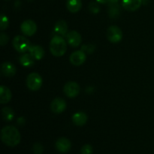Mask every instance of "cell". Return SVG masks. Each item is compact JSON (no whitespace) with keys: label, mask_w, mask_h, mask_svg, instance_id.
Listing matches in <instances>:
<instances>
[{"label":"cell","mask_w":154,"mask_h":154,"mask_svg":"<svg viewBox=\"0 0 154 154\" xmlns=\"http://www.w3.org/2000/svg\"><path fill=\"white\" fill-rule=\"evenodd\" d=\"M1 139L5 145L15 147L20 142L21 137L17 128L12 126H7L2 129Z\"/></svg>","instance_id":"obj_1"},{"label":"cell","mask_w":154,"mask_h":154,"mask_svg":"<svg viewBox=\"0 0 154 154\" xmlns=\"http://www.w3.org/2000/svg\"><path fill=\"white\" fill-rule=\"evenodd\" d=\"M67 46L66 42L62 36L55 35L50 43V51L55 57H62L66 53Z\"/></svg>","instance_id":"obj_2"},{"label":"cell","mask_w":154,"mask_h":154,"mask_svg":"<svg viewBox=\"0 0 154 154\" xmlns=\"http://www.w3.org/2000/svg\"><path fill=\"white\" fill-rule=\"evenodd\" d=\"M13 46L17 51L20 53H25L30 49L31 44L28 38L22 35H18L14 38Z\"/></svg>","instance_id":"obj_3"},{"label":"cell","mask_w":154,"mask_h":154,"mask_svg":"<svg viewBox=\"0 0 154 154\" xmlns=\"http://www.w3.org/2000/svg\"><path fill=\"white\" fill-rule=\"evenodd\" d=\"M27 87L32 91H36L41 88L42 85V78L39 74L33 72L29 74L26 79Z\"/></svg>","instance_id":"obj_4"},{"label":"cell","mask_w":154,"mask_h":154,"mask_svg":"<svg viewBox=\"0 0 154 154\" xmlns=\"http://www.w3.org/2000/svg\"><path fill=\"white\" fill-rule=\"evenodd\" d=\"M107 37H108V40L112 43H118L122 40L123 32L118 26H111L108 29Z\"/></svg>","instance_id":"obj_5"},{"label":"cell","mask_w":154,"mask_h":154,"mask_svg":"<svg viewBox=\"0 0 154 154\" xmlns=\"http://www.w3.org/2000/svg\"><path fill=\"white\" fill-rule=\"evenodd\" d=\"M20 29L24 35L27 36H32L37 31V25L33 20H27L22 23Z\"/></svg>","instance_id":"obj_6"},{"label":"cell","mask_w":154,"mask_h":154,"mask_svg":"<svg viewBox=\"0 0 154 154\" xmlns=\"http://www.w3.org/2000/svg\"><path fill=\"white\" fill-rule=\"evenodd\" d=\"M63 90L68 97H76L80 93V86L75 81H70L65 85Z\"/></svg>","instance_id":"obj_7"},{"label":"cell","mask_w":154,"mask_h":154,"mask_svg":"<svg viewBox=\"0 0 154 154\" xmlns=\"http://www.w3.org/2000/svg\"><path fill=\"white\" fill-rule=\"evenodd\" d=\"M51 111L55 114H60L66 108V102L62 98H56L52 101L51 105Z\"/></svg>","instance_id":"obj_8"},{"label":"cell","mask_w":154,"mask_h":154,"mask_svg":"<svg viewBox=\"0 0 154 154\" xmlns=\"http://www.w3.org/2000/svg\"><path fill=\"white\" fill-rule=\"evenodd\" d=\"M71 63L74 66H81L85 62L86 54L83 51H77L72 53L69 57Z\"/></svg>","instance_id":"obj_9"},{"label":"cell","mask_w":154,"mask_h":154,"mask_svg":"<svg viewBox=\"0 0 154 154\" xmlns=\"http://www.w3.org/2000/svg\"><path fill=\"white\" fill-rule=\"evenodd\" d=\"M56 148L60 153H67L72 148V143L68 138H60L56 141Z\"/></svg>","instance_id":"obj_10"},{"label":"cell","mask_w":154,"mask_h":154,"mask_svg":"<svg viewBox=\"0 0 154 154\" xmlns=\"http://www.w3.org/2000/svg\"><path fill=\"white\" fill-rule=\"evenodd\" d=\"M66 38L69 45L73 48H77L79 46L82 41V38L80 33L76 31H71L70 32L68 33L66 35Z\"/></svg>","instance_id":"obj_11"},{"label":"cell","mask_w":154,"mask_h":154,"mask_svg":"<svg viewBox=\"0 0 154 154\" xmlns=\"http://www.w3.org/2000/svg\"><path fill=\"white\" fill-rule=\"evenodd\" d=\"M142 0H123L122 5L129 11H135L141 7Z\"/></svg>","instance_id":"obj_12"},{"label":"cell","mask_w":154,"mask_h":154,"mask_svg":"<svg viewBox=\"0 0 154 154\" xmlns=\"http://www.w3.org/2000/svg\"><path fill=\"white\" fill-rule=\"evenodd\" d=\"M2 73L6 77H13L16 74L17 69L14 65L9 62H6L2 64Z\"/></svg>","instance_id":"obj_13"},{"label":"cell","mask_w":154,"mask_h":154,"mask_svg":"<svg viewBox=\"0 0 154 154\" xmlns=\"http://www.w3.org/2000/svg\"><path fill=\"white\" fill-rule=\"evenodd\" d=\"M29 51L32 58L36 60H42L45 56V50L39 45H35V46L31 47Z\"/></svg>","instance_id":"obj_14"},{"label":"cell","mask_w":154,"mask_h":154,"mask_svg":"<svg viewBox=\"0 0 154 154\" xmlns=\"http://www.w3.org/2000/svg\"><path fill=\"white\" fill-rule=\"evenodd\" d=\"M12 94L11 90L5 86L0 87V103L6 104L11 99Z\"/></svg>","instance_id":"obj_15"},{"label":"cell","mask_w":154,"mask_h":154,"mask_svg":"<svg viewBox=\"0 0 154 154\" xmlns=\"http://www.w3.org/2000/svg\"><path fill=\"white\" fill-rule=\"evenodd\" d=\"M66 7L70 12L76 13L81 10L82 7V2L81 0H67Z\"/></svg>","instance_id":"obj_16"},{"label":"cell","mask_w":154,"mask_h":154,"mask_svg":"<svg viewBox=\"0 0 154 154\" xmlns=\"http://www.w3.org/2000/svg\"><path fill=\"white\" fill-rule=\"evenodd\" d=\"M72 121L76 126H82L87 123V116L84 112H77L72 116Z\"/></svg>","instance_id":"obj_17"},{"label":"cell","mask_w":154,"mask_h":154,"mask_svg":"<svg viewBox=\"0 0 154 154\" xmlns=\"http://www.w3.org/2000/svg\"><path fill=\"white\" fill-rule=\"evenodd\" d=\"M68 26L66 21L59 20L54 26V31L59 35H66L67 32Z\"/></svg>","instance_id":"obj_18"},{"label":"cell","mask_w":154,"mask_h":154,"mask_svg":"<svg viewBox=\"0 0 154 154\" xmlns=\"http://www.w3.org/2000/svg\"><path fill=\"white\" fill-rule=\"evenodd\" d=\"M20 63L24 67H30L34 64V59L30 54H24L20 57Z\"/></svg>","instance_id":"obj_19"},{"label":"cell","mask_w":154,"mask_h":154,"mask_svg":"<svg viewBox=\"0 0 154 154\" xmlns=\"http://www.w3.org/2000/svg\"><path fill=\"white\" fill-rule=\"evenodd\" d=\"M2 115L5 121H11L14 117V113L11 108L5 107L2 109Z\"/></svg>","instance_id":"obj_20"},{"label":"cell","mask_w":154,"mask_h":154,"mask_svg":"<svg viewBox=\"0 0 154 154\" xmlns=\"http://www.w3.org/2000/svg\"><path fill=\"white\" fill-rule=\"evenodd\" d=\"M110 17L111 18H117L120 14V6L117 3H111L108 10Z\"/></svg>","instance_id":"obj_21"},{"label":"cell","mask_w":154,"mask_h":154,"mask_svg":"<svg viewBox=\"0 0 154 154\" xmlns=\"http://www.w3.org/2000/svg\"><path fill=\"white\" fill-rule=\"evenodd\" d=\"M9 25V20L6 15L2 14L1 19H0V26L1 30H5L8 28Z\"/></svg>","instance_id":"obj_22"},{"label":"cell","mask_w":154,"mask_h":154,"mask_svg":"<svg viewBox=\"0 0 154 154\" xmlns=\"http://www.w3.org/2000/svg\"><path fill=\"white\" fill-rule=\"evenodd\" d=\"M89 9L93 14H98L100 11V6L97 2H92L89 5Z\"/></svg>","instance_id":"obj_23"},{"label":"cell","mask_w":154,"mask_h":154,"mask_svg":"<svg viewBox=\"0 0 154 154\" xmlns=\"http://www.w3.org/2000/svg\"><path fill=\"white\" fill-rule=\"evenodd\" d=\"M32 150L35 154H42L44 151L43 146L40 143H35L32 147Z\"/></svg>","instance_id":"obj_24"},{"label":"cell","mask_w":154,"mask_h":154,"mask_svg":"<svg viewBox=\"0 0 154 154\" xmlns=\"http://www.w3.org/2000/svg\"><path fill=\"white\" fill-rule=\"evenodd\" d=\"M93 149L91 145L90 144H85L82 147L81 150V154H92L93 153Z\"/></svg>","instance_id":"obj_25"},{"label":"cell","mask_w":154,"mask_h":154,"mask_svg":"<svg viewBox=\"0 0 154 154\" xmlns=\"http://www.w3.org/2000/svg\"><path fill=\"white\" fill-rule=\"evenodd\" d=\"M94 50H95V45H92V44L83 45L82 48H81V51H83L84 52L88 53V54H92V53L94 51Z\"/></svg>","instance_id":"obj_26"},{"label":"cell","mask_w":154,"mask_h":154,"mask_svg":"<svg viewBox=\"0 0 154 154\" xmlns=\"http://www.w3.org/2000/svg\"><path fill=\"white\" fill-rule=\"evenodd\" d=\"M8 36L6 34H5V33H1L0 34V45H2V46H4V45H5L6 44L8 43Z\"/></svg>","instance_id":"obj_27"},{"label":"cell","mask_w":154,"mask_h":154,"mask_svg":"<svg viewBox=\"0 0 154 154\" xmlns=\"http://www.w3.org/2000/svg\"><path fill=\"white\" fill-rule=\"evenodd\" d=\"M98 3H100V4H105V3L108 2V0H96Z\"/></svg>","instance_id":"obj_28"},{"label":"cell","mask_w":154,"mask_h":154,"mask_svg":"<svg viewBox=\"0 0 154 154\" xmlns=\"http://www.w3.org/2000/svg\"><path fill=\"white\" fill-rule=\"evenodd\" d=\"M110 3H117L119 0H108Z\"/></svg>","instance_id":"obj_29"},{"label":"cell","mask_w":154,"mask_h":154,"mask_svg":"<svg viewBox=\"0 0 154 154\" xmlns=\"http://www.w3.org/2000/svg\"><path fill=\"white\" fill-rule=\"evenodd\" d=\"M27 1H33V0H27Z\"/></svg>","instance_id":"obj_30"}]
</instances>
